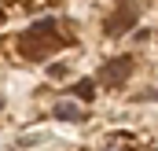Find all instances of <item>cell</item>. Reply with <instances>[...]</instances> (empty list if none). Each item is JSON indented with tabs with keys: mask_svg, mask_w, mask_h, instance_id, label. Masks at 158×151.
I'll use <instances>...</instances> for the list:
<instances>
[{
	"mask_svg": "<svg viewBox=\"0 0 158 151\" xmlns=\"http://www.w3.org/2000/svg\"><path fill=\"white\" fill-rule=\"evenodd\" d=\"M129 70H132V67H129V59H110V63H107V70H103V81H107V85H118V81L129 77Z\"/></svg>",
	"mask_w": 158,
	"mask_h": 151,
	"instance_id": "6da1fadb",
	"label": "cell"
},
{
	"mask_svg": "<svg viewBox=\"0 0 158 151\" xmlns=\"http://www.w3.org/2000/svg\"><path fill=\"white\" fill-rule=\"evenodd\" d=\"M132 19H136L132 11H118L114 19H107V33H118V30H129V26H132Z\"/></svg>",
	"mask_w": 158,
	"mask_h": 151,
	"instance_id": "7a4b0ae2",
	"label": "cell"
},
{
	"mask_svg": "<svg viewBox=\"0 0 158 151\" xmlns=\"http://www.w3.org/2000/svg\"><path fill=\"white\" fill-rule=\"evenodd\" d=\"M55 114H59V118H66V122H77V118H81V111L74 107V103H63V107H59Z\"/></svg>",
	"mask_w": 158,
	"mask_h": 151,
	"instance_id": "3957f363",
	"label": "cell"
}]
</instances>
